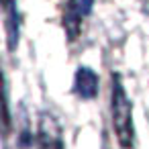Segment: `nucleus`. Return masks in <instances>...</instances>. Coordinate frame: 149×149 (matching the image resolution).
<instances>
[{"instance_id":"obj_1","label":"nucleus","mask_w":149,"mask_h":149,"mask_svg":"<svg viewBox=\"0 0 149 149\" xmlns=\"http://www.w3.org/2000/svg\"><path fill=\"white\" fill-rule=\"evenodd\" d=\"M110 110H112V127H114V135H116L118 145L123 149H131L133 147V137H135L133 104H131L118 76H112V104H110Z\"/></svg>"},{"instance_id":"obj_2","label":"nucleus","mask_w":149,"mask_h":149,"mask_svg":"<svg viewBox=\"0 0 149 149\" xmlns=\"http://www.w3.org/2000/svg\"><path fill=\"white\" fill-rule=\"evenodd\" d=\"M37 141H39V149H63L61 127H59V123H57L51 114H47V112L41 114Z\"/></svg>"},{"instance_id":"obj_3","label":"nucleus","mask_w":149,"mask_h":149,"mask_svg":"<svg viewBox=\"0 0 149 149\" xmlns=\"http://www.w3.org/2000/svg\"><path fill=\"white\" fill-rule=\"evenodd\" d=\"M4 27H6V39H8V49L15 51L19 45V10H17V0H4Z\"/></svg>"},{"instance_id":"obj_4","label":"nucleus","mask_w":149,"mask_h":149,"mask_svg":"<svg viewBox=\"0 0 149 149\" xmlns=\"http://www.w3.org/2000/svg\"><path fill=\"white\" fill-rule=\"evenodd\" d=\"M76 92H78V96H82L86 100H92L98 94V76L94 70L82 65L76 72Z\"/></svg>"},{"instance_id":"obj_5","label":"nucleus","mask_w":149,"mask_h":149,"mask_svg":"<svg viewBox=\"0 0 149 149\" xmlns=\"http://www.w3.org/2000/svg\"><path fill=\"white\" fill-rule=\"evenodd\" d=\"M82 10H80V2L78 0H70L65 6V15H63V27L70 35V39H76L80 33V25H82Z\"/></svg>"},{"instance_id":"obj_6","label":"nucleus","mask_w":149,"mask_h":149,"mask_svg":"<svg viewBox=\"0 0 149 149\" xmlns=\"http://www.w3.org/2000/svg\"><path fill=\"white\" fill-rule=\"evenodd\" d=\"M78 2H80V10H82V15H84V17H86V15H90L94 0H78Z\"/></svg>"}]
</instances>
